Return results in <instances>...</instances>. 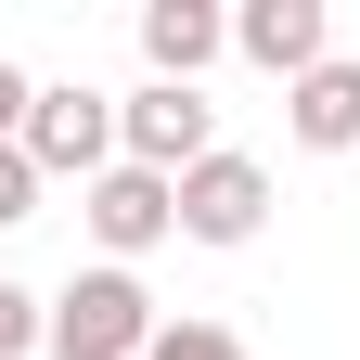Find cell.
<instances>
[{
  "mask_svg": "<svg viewBox=\"0 0 360 360\" xmlns=\"http://www.w3.org/2000/svg\"><path fill=\"white\" fill-rule=\"evenodd\" d=\"M155 322H167V309L142 296V270H103V257H90L77 283L52 296V335H39V360H142V347H155Z\"/></svg>",
  "mask_w": 360,
  "mask_h": 360,
  "instance_id": "1",
  "label": "cell"
},
{
  "mask_svg": "<svg viewBox=\"0 0 360 360\" xmlns=\"http://www.w3.org/2000/svg\"><path fill=\"white\" fill-rule=\"evenodd\" d=\"M26 167L90 193V180L116 167V103H103L90 77H39V103H26Z\"/></svg>",
  "mask_w": 360,
  "mask_h": 360,
  "instance_id": "2",
  "label": "cell"
},
{
  "mask_svg": "<svg viewBox=\"0 0 360 360\" xmlns=\"http://www.w3.org/2000/svg\"><path fill=\"white\" fill-rule=\"evenodd\" d=\"M116 155H129V167H155V180L206 167V155H219V103H206V90H167V77H142V90L116 103Z\"/></svg>",
  "mask_w": 360,
  "mask_h": 360,
  "instance_id": "3",
  "label": "cell"
},
{
  "mask_svg": "<svg viewBox=\"0 0 360 360\" xmlns=\"http://www.w3.org/2000/svg\"><path fill=\"white\" fill-rule=\"evenodd\" d=\"M270 232V167L219 142L206 167H180V245H257Z\"/></svg>",
  "mask_w": 360,
  "mask_h": 360,
  "instance_id": "4",
  "label": "cell"
},
{
  "mask_svg": "<svg viewBox=\"0 0 360 360\" xmlns=\"http://www.w3.org/2000/svg\"><path fill=\"white\" fill-rule=\"evenodd\" d=\"M77 219H90V245H103V270H129L142 245L180 232V180H155V167H129V155H116V167L77 193Z\"/></svg>",
  "mask_w": 360,
  "mask_h": 360,
  "instance_id": "5",
  "label": "cell"
},
{
  "mask_svg": "<svg viewBox=\"0 0 360 360\" xmlns=\"http://www.w3.org/2000/svg\"><path fill=\"white\" fill-rule=\"evenodd\" d=\"M232 52L296 90L309 65H335V13H322V0H245V13H232Z\"/></svg>",
  "mask_w": 360,
  "mask_h": 360,
  "instance_id": "6",
  "label": "cell"
},
{
  "mask_svg": "<svg viewBox=\"0 0 360 360\" xmlns=\"http://www.w3.org/2000/svg\"><path fill=\"white\" fill-rule=\"evenodd\" d=\"M219 52H232V13H219V0H142V65L167 90H193Z\"/></svg>",
  "mask_w": 360,
  "mask_h": 360,
  "instance_id": "7",
  "label": "cell"
},
{
  "mask_svg": "<svg viewBox=\"0 0 360 360\" xmlns=\"http://www.w3.org/2000/svg\"><path fill=\"white\" fill-rule=\"evenodd\" d=\"M283 129H296L309 155H347V142H360V65H347V52L309 65V77L283 90Z\"/></svg>",
  "mask_w": 360,
  "mask_h": 360,
  "instance_id": "8",
  "label": "cell"
},
{
  "mask_svg": "<svg viewBox=\"0 0 360 360\" xmlns=\"http://www.w3.org/2000/svg\"><path fill=\"white\" fill-rule=\"evenodd\" d=\"M142 360H257V347H245L232 322H155V347H142Z\"/></svg>",
  "mask_w": 360,
  "mask_h": 360,
  "instance_id": "9",
  "label": "cell"
},
{
  "mask_svg": "<svg viewBox=\"0 0 360 360\" xmlns=\"http://www.w3.org/2000/svg\"><path fill=\"white\" fill-rule=\"evenodd\" d=\"M39 335H52V296H26L13 270H0V360H39Z\"/></svg>",
  "mask_w": 360,
  "mask_h": 360,
  "instance_id": "10",
  "label": "cell"
},
{
  "mask_svg": "<svg viewBox=\"0 0 360 360\" xmlns=\"http://www.w3.org/2000/svg\"><path fill=\"white\" fill-rule=\"evenodd\" d=\"M13 219H39V167H26V142H0V232Z\"/></svg>",
  "mask_w": 360,
  "mask_h": 360,
  "instance_id": "11",
  "label": "cell"
},
{
  "mask_svg": "<svg viewBox=\"0 0 360 360\" xmlns=\"http://www.w3.org/2000/svg\"><path fill=\"white\" fill-rule=\"evenodd\" d=\"M26 103H39V77H26L13 52H0V142H26Z\"/></svg>",
  "mask_w": 360,
  "mask_h": 360,
  "instance_id": "12",
  "label": "cell"
}]
</instances>
